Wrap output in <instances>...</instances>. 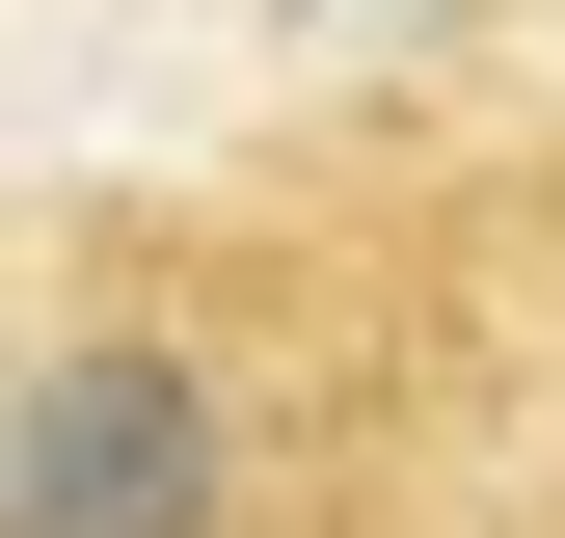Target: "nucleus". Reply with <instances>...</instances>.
<instances>
[{"label": "nucleus", "instance_id": "1", "mask_svg": "<svg viewBox=\"0 0 565 538\" xmlns=\"http://www.w3.org/2000/svg\"><path fill=\"white\" fill-rule=\"evenodd\" d=\"M0 538H539V162L484 216H189L0 323Z\"/></svg>", "mask_w": 565, "mask_h": 538}, {"label": "nucleus", "instance_id": "2", "mask_svg": "<svg viewBox=\"0 0 565 538\" xmlns=\"http://www.w3.org/2000/svg\"><path fill=\"white\" fill-rule=\"evenodd\" d=\"M539 538H565V162H539Z\"/></svg>", "mask_w": 565, "mask_h": 538}]
</instances>
